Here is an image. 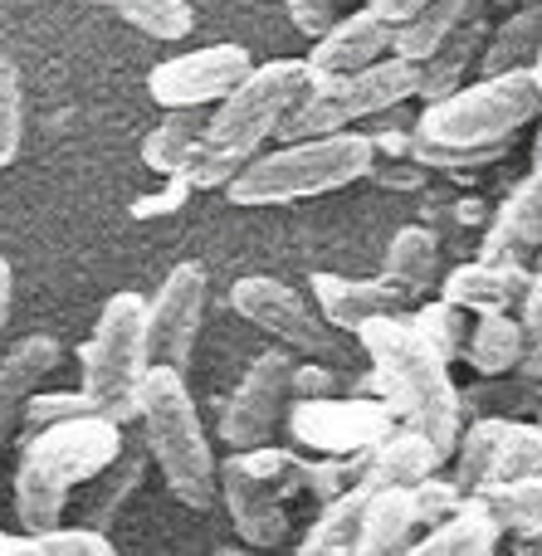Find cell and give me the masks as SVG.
Wrapping results in <instances>:
<instances>
[{
    "label": "cell",
    "instance_id": "1",
    "mask_svg": "<svg viewBox=\"0 0 542 556\" xmlns=\"http://www.w3.org/2000/svg\"><path fill=\"white\" fill-rule=\"evenodd\" d=\"M357 337H362V346H367L377 401L396 415V425L420 430L445 454L455 450L459 420H465V401H459V386L450 381L445 356L411 327V317H396V313L371 317Z\"/></svg>",
    "mask_w": 542,
    "mask_h": 556
},
{
    "label": "cell",
    "instance_id": "2",
    "mask_svg": "<svg viewBox=\"0 0 542 556\" xmlns=\"http://www.w3.org/2000/svg\"><path fill=\"white\" fill-rule=\"evenodd\" d=\"M117 454H123V425L103 415H78L29 434L15 469V518L25 522V532L59 528L68 493L78 483H93L108 464H117Z\"/></svg>",
    "mask_w": 542,
    "mask_h": 556
},
{
    "label": "cell",
    "instance_id": "3",
    "mask_svg": "<svg viewBox=\"0 0 542 556\" xmlns=\"http://www.w3.org/2000/svg\"><path fill=\"white\" fill-rule=\"evenodd\" d=\"M538 113H542V88L533 68L484 74L479 84L455 88L440 103H426V113L416 123V147L494 162V156L508 152L518 127H528Z\"/></svg>",
    "mask_w": 542,
    "mask_h": 556
},
{
    "label": "cell",
    "instance_id": "4",
    "mask_svg": "<svg viewBox=\"0 0 542 556\" xmlns=\"http://www.w3.org/2000/svg\"><path fill=\"white\" fill-rule=\"evenodd\" d=\"M377 166V147L367 132H328V137H303V142H283L279 152L250 156L225 191L235 205H289L308 201V195H328L342 186L371 176Z\"/></svg>",
    "mask_w": 542,
    "mask_h": 556
},
{
    "label": "cell",
    "instance_id": "5",
    "mask_svg": "<svg viewBox=\"0 0 542 556\" xmlns=\"http://www.w3.org/2000/svg\"><path fill=\"white\" fill-rule=\"evenodd\" d=\"M137 420L147 430V450H152L156 469H162L166 489L186 503V508L205 513L220 489V469H215L205 425L196 415V401L186 391L181 371L172 366H152L137 391Z\"/></svg>",
    "mask_w": 542,
    "mask_h": 556
},
{
    "label": "cell",
    "instance_id": "6",
    "mask_svg": "<svg viewBox=\"0 0 542 556\" xmlns=\"http://www.w3.org/2000/svg\"><path fill=\"white\" fill-rule=\"evenodd\" d=\"M84 386L78 395L88 410L103 420L123 425L137 415V391H142L147 371V303L137 293H113L98 313V327L84 346Z\"/></svg>",
    "mask_w": 542,
    "mask_h": 556
},
{
    "label": "cell",
    "instance_id": "7",
    "mask_svg": "<svg viewBox=\"0 0 542 556\" xmlns=\"http://www.w3.org/2000/svg\"><path fill=\"white\" fill-rule=\"evenodd\" d=\"M416 88H420V64H411L401 54L377 59V64L357 68V74L313 78V88L299 98V108L283 117L279 137L283 142H303V137L348 132L352 123L381 117L391 108H401L406 98H416Z\"/></svg>",
    "mask_w": 542,
    "mask_h": 556
},
{
    "label": "cell",
    "instance_id": "8",
    "mask_svg": "<svg viewBox=\"0 0 542 556\" xmlns=\"http://www.w3.org/2000/svg\"><path fill=\"white\" fill-rule=\"evenodd\" d=\"M313 88V74L303 59H274V64H254L240 78L230 98L211 108V123H205V147L225 152L235 162H250L260 156V147L269 137H279L283 117L299 108V98Z\"/></svg>",
    "mask_w": 542,
    "mask_h": 556
},
{
    "label": "cell",
    "instance_id": "9",
    "mask_svg": "<svg viewBox=\"0 0 542 556\" xmlns=\"http://www.w3.org/2000/svg\"><path fill=\"white\" fill-rule=\"evenodd\" d=\"M289 430L303 450L328 454V459H367L391 430L396 415L381 401H293L289 405Z\"/></svg>",
    "mask_w": 542,
    "mask_h": 556
},
{
    "label": "cell",
    "instance_id": "10",
    "mask_svg": "<svg viewBox=\"0 0 542 556\" xmlns=\"http://www.w3.org/2000/svg\"><path fill=\"white\" fill-rule=\"evenodd\" d=\"M289 405H293V356L283 352L254 356V366L244 371V381L235 386V395L220 410V440L230 444V454L260 450V444H269L274 425L283 420Z\"/></svg>",
    "mask_w": 542,
    "mask_h": 556
},
{
    "label": "cell",
    "instance_id": "11",
    "mask_svg": "<svg viewBox=\"0 0 542 556\" xmlns=\"http://www.w3.org/2000/svg\"><path fill=\"white\" fill-rule=\"evenodd\" d=\"M254 68L244 45H205L191 54H176L147 74V93L162 108H215L240 88V78Z\"/></svg>",
    "mask_w": 542,
    "mask_h": 556
},
{
    "label": "cell",
    "instance_id": "12",
    "mask_svg": "<svg viewBox=\"0 0 542 556\" xmlns=\"http://www.w3.org/2000/svg\"><path fill=\"white\" fill-rule=\"evenodd\" d=\"M230 307L244 317V323H254L260 332H269L274 342L293 346V352H303V356H332L338 352L328 323H318L313 307L303 303L289 283H274V278L250 274L230 288Z\"/></svg>",
    "mask_w": 542,
    "mask_h": 556
},
{
    "label": "cell",
    "instance_id": "13",
    "mask_svg": "<svg viewBox=\"0 0 542 556\" xmlns=\"http://www.w3.org/2000/svg\"><path fill=\"white\" fill-rule=\"evenodd\" d=\"M205 317V269L201 264H176L156 298L147 303V362L181 371L201 337Z\"/></svg>",
    "mask_w": 542,
    "mask_h": 556
},
{
    "label": "cell",
    "instance_id": "14",
    "mask_svg": "<svg viewBox=\"0 0 542 556\" xmlns=\"http://www.w3.org/2000/svg\"><path fill=\"white\" fill-rule=\"evenodd\" d=\"M391 45H396V25L367 5V10H352V15L332 20L328 35L313 39V54L303 64H308L313 78H338V74H357V68L387 59Z\"/></svg>",
    "mask_w": 542,
    "mask_h": 556
},
{
    "label": "cell",
    "instance_id": "15",
    "mask_svg": "<svg viewBox=\"0 0 542 556\" xmlns=\"http://www.w3.org/2000/svg\"><path fill=\"white\" fill-rule=\"evenodd\" d=\"M220 498L230 508V522L240 532V542L250 547H279L289 538V513H283V498L274 489H264L250 469L240 464V454L220 464Z\"/></svg>",
    "mask_w": 542,
    "mask_h": 556
},
{
    "label": "cell",
    "instance_id": "16",
    "mask_svg": "<svg viewBox=\"0 0 542 556\" xmlns=\"http://www.w3.org/2000/svg\"><path fill=\"white\" fill-rule=\"evenodd\" d=\"M59 366V342L45 332L15 342L5 356H0V454L10 450L20 420H25V401L39 391L49 371Z\"/></svg>",
    "mask_w": 542,
    "mask_h": 556
},
{
    "label": "cell",
    "instance_id": "17",
    "mask_svg": "<svg viewBox=\"0 0 542 556\" xmlns=\"http://www.w3.org/2000/svg\"><path fill=\"white\" fill-rule=\"evenodd\" d=\"M528 254H542V156H533V172L499 205L494 225L484 235V260L518 264Z\"/></svg>",
    "mask_w": 542,
    "mask_h": 556
},
{
    "label": "cell",
    "instance_id": "18",
    "mask_svg": "<svg viewBox=\"0 0 542 556\" xmlns=\"http://www.w3.org/2000/svg\"><path fill=\"white\" fill-rule=\"evenodd\" d=\"M524 293H528L524 264H508V260L459 264V269H450L445 283H440V298L465 307V313H508L514 303H524Z\"/></svg>",
    "mask_w": 542,
    "mask_h": 556
},
{
    "label": "cell",
    "instance_id": "19",
    "mask_svg": "<svg viewBox=\"0 0 542 556\" xmlns=\"http://www.w3.org/2000/svg\"><path fill=\"white\" fill-rule=\"evenodd\" d=\"M313 298H318V313L328 327L342 332H362L371 317L396 313L401 298L391 293L381 278H342V274H313Z\"/></svg>",
    "mask_w": 542,
    "mask_h": 556
},
{
    "label": "cell",
    "instance_id": "20",
    "mask_svg": "<svg viewBox=\"0 0 542 556\" xmlns=\"http://www.w3.org/2000/svg\"><path fill=\"white\" fill-rule=\"evenodd\" d=\"M416 503H411V489H396V483H377V493L367 498V513H362L357 528V547L352 556H401L416 538Z\"/></svg>",
    "mask_w": 542,
    "mask_h": 556
},
{
    "label": "cell",
    "instance_id": "21",
    "mask_svg": "<svg viewBox=\"0 0 542 556\" xmlns=\"http://www.w3.org/2000/svg\"><path fill=\"white\" fill-rule=\"evenodd\" d=\"M484 39H489V25L484 15H469L465 25L455 29V35L445 39V45L436 49V54L420 64V88L416 98H426V103H440L445 93H455V88H465V74L469 64H479V54H484Z\"/></svg>",
    "mask_w": 542,
    "mask_h": 556
},
{
    "label": "cell",
    "instance_id": "22",
    "mask_svg": "<svg viewBox=\"0 0 542 556\" xmlns=\"http://www.w3.org/2000/svg\"><path fill=\"white\" fill-rule=\"evenodd\" d=\"M499 538H504V528L494 522V513H489L479 498H469L455 518L430 528L426 538L411 542L401 556H494Z\"/></svg>",
    "mask_w": 542,
    "mask_h": 556
},
{
    "label": "cell",
    "instance_id": "23",
    "mask_svg": "<svg viewBox=\"0 0 542 556\" xmlns=\"http://www.w3.org/2000/svg\"><path fill=\"white\" fill-rule=\"evenodd\" d=\"M377 473H362L357 483H352L342 498L323 503V518L308 528V538H303L299 556H352L357 547V528H362V513H367V498L377 493Z\"/></svg>",
    "mask_w": 542,
    "mask_h": 556
},
{
    "label": "cell",
    "instance_id": "24",
    "mask_svg": "<svg viewBox=\"0 0 542 556\" xmlns=\"http://www.w3.org/2000/svg\"><path fill=\"white\" fill-rule=\"evenodd\" d=\"M475 10H479V0H420V5L396 25V45H391V54L411 59V64H426V59L436 54V49L445 45Z\"/></svg>",
    "mask_w": 542,
    "mask_h": 556
},
{
    "label": "cell",
    "instance_id": "25",
    "mask_svg": "<svg viewBox=\"0 0 542 556\" xmlns=\"http://www.w3.org/2000/svg\"><path fill=\"white\" fill-rule=\"evenodd\" d=\"M445 459H450V454L440 450V444H430L420 430H411V425H396V430H391L387 440H381L377 450L367 454V469L377 473L381 483L411 489V483L430 479V473H436Z\"/></svg>",
    "mask_w": 542,
    "mask_h": 556
},
{
    "label": "cell",
    "instance_id": "26",
    "mask_svg": "<svg viewBox=\"0 0 542 556\" xmlns=\"http://www.w3.org/2000/svg\"><path fill=\"white\" fill-rule=\"evenodd\" d=\"M436 260H440V240L426 230V225H406V230L391 235L387 244V278L381 283L396 298H426L430 283H436Z\"/></svg>",
    "mask_w": 542,
    "mask_h": 556
},
{
    "label": "cell",
    "instance_id": "27",
    "mask_svg": "<svg viewBox=\"0 0 542 556\" xmlns=\"http://www.w3.org/2000/svg\"><path fill=\"white\" fill-rule=\"evenodd\" d=\"M205 123H211L205 108H166V117L142 142V162L152 166L156 176H181L191 152L205 142Z\"/></svg>",
    "mask_w": 542,
    "mask_h": 556
},
{
    "label": "cell",
    "instance_id": "28",
    "mask_svg": "<svg viewBox=\"0 0 542 556\" xmlns=\"http://www.w3.org/2000/svg\"><path fill=\"white\" fill-rule=\"evenodd\" d=\"M542 49V0L518 5L494 35L484 39V54H479V74H514V68H533Z\"/></svg>",
    "mask_w": 542,
    "mask_h": 556
},
{
    "label": "cell",
    "instance_id": "29",
    "mask_svg": "<svg viewBox=\"0 0 542 556\" xmlns=\"http://www.w3.org/2000/svg\"><path fill=\"white\" fill-rule=\"evenodd\" d=\"M465 356L479 376H508L524 362V327L514 313H479V323L469 327Z\"/></svg>",
    "mask_w": 542,
    "mask_h": 556
},
{
    "label": "cell",
    "instance_id": "30",
    "mask_svg": "<svg viewBox=\"0 0 542 556\" xmlns=\"http://www.w3.org/2000/svg\"><path fill=\"white\" fill-rule=\"evenodd\" d=\"M494 522L514 538H542V473L533 479H518V483H504V489H489V493H475Z\"/></svg>",
    "mask_w": 542,
    "mask_h": 556
},
{
    "label": "cell",
    "instance_id": "31",
    "mask_svg": "<svg viewBox=\"0 0 542 556\" xmlns=\"http://www.w3.org/2000/svg\"><path fill=\"white\" fill-rule=\"evenodd\" d=\"M0 556H117V547L93 528H49L25 538L0 532Z\"/></svg>",
    "mask_w": 542,
    "mask_h": 556
},
{
    "label": "cell",
    "instance_id": "32",
    "mask_svg": "<svg viewBox=\"0 0 542 556\" xmlns=\"http://www.w3.org/2000/svg\"><path fill=\"white\" fill-rule=\"evenodd\" d=\"M113 10L127 20L133 29H142V35L152 39H186L196 25V10L186 5V0H113Z\"/></svg>",
    "mask_w": 542,
    "mask_h": 556
},
{
    "label": "cell",
    "instance_id": "33",
    "mask_svg": "<svg viewBox=\"0 0 542 556\" xmlns=\"http://www.w3.org/2000/svg\"><path fill=\"white\" fill-rule=\"evenodd\" d=\"M137 479H142V464L127 459V450H123V454H117V464H108V469L93 479V498H88V522H84V528L103 532L108 522L117 518V508L133 498Z\"/></svg>",
    "mask_w": 542,
    "mask_h": 556
},
{
    "label": "cell",
    "instance_id": "34",
    "mask_svg": "<svg viewBox=\"0 0 542 556\" xmlns=\"http://www.w3.org/2000/svg\"><path fill=\"white\" fill-rule=\"evenodd\" d=\"M411 327H416V332L426 337L440 356H445V362L465 356V342H469V313H465V307L436 298V303H426L416 317H411Z\"/></svg>",
    "mask_w": 542,
    "mask_h": 556
},
{
    "label": "cell",
    "instance_id": "35",
    "mask_svg": "<svg viewBox=\"0 0 542 556\" xmlns=\"http://www.w3.org/2000/svg\"><path fill=\"white\" fill-rule=\"evenodd\" d=\"M240 464L264 483V489L279 493V498L299 493V489H303V479H308V464H303L293 450H279V444H260V450H244V454H240Z\"/></svg>",
    "mask_w": 542,
    "mask_h": 556
},
{
    "label": "cell",
    "instance_id": "36",
    "mask_svg": "<svg viewBox=\"0 0 542 556\" xmlns=\"http://www.w3.org/2000/svg\"><path fill=\"white\" fill-rule=\"evenodd\" d=\"M20 137H25V93H20V68L10 49L0 45V166L15 162Z\"/></svg>",
    "mask_w": 542,
    "mask_h": 556
},
{
    "label": "cell",
    "instance_id": "37",
    "mask_svg": "<svg viewBox=\"0 0 542 556\" xmlns=\"http://www.w3.org/2000/svg\"><path fill=\"white\" fill-rule=\"evenodd\" d=\"M411 503H416V522L420 528H440V522H450L459 508H465V489H459L455 479H420V483H411Z\"/></svg>",
    "mask_w": 542,
    "mask_h": 556
},
{
    "label": "cell",
    "instance_id": "38",
    "mask_svg": "<svg viewBox=\"0 0 542 556\" xmlns=\"http://www.w3.org/2000/svg\"><path fill=\"white\" fill-rule=\"evenodd\" d=\"M362 473H367V459H328V454H318V459L308 464L303 489H308L318 503H332V498H342V493H348Z\"/></svg>",
    "mask_w": 542,
    "mask_h": 556
},
{
    "label": "cell",
    "instance_id": "39",
    "mask_svg": "<svg viewBox=\"0 0 542 556\" xmlns=\"http://www.w3.org/2000/svg\"><path fill=\"white\" fill-rule=\"evenodd\" d=\"M518 327H524V362H518V371L533 376V381H542V260H538V274L528 278Z\"/></svg>",
    "mask_w": 542,
    "mask_h": 556
},
{
    "label": "cell",
    "instance_id": "40",
    "mask_svg": "<svg viewBox=\"0 0 542 556\" xmlns=\"http://www.w3.org/2000/svg\"><path fill=\"white\" fill-rule=\"evenodd\" d=\"M78 415H93L88 410V401L78 391H49V395H29L25 401V420L20 425H29V434L35 430H49V425H64V420H78Z\"/></svg>",
    "mask_w": 542,
    "mask_h": 556
},
{
    "label": "cell",
    "instance_id": "41",
    "mask_svg": "<svg viewBox=\"0 0 542 556\" xmlns=\"http://www.w3.org/2000/svg\"><path fill=\"white\" fill-rule=\"evenodd\" d=\"M289 5V20L299 25V35L318 39L328 35V25L338 20V0H283Z\"/></svg>",
    "mask_w": 542,
    "mask_h": 556
},
{
    "label": "cell",
    "instance_id": "42",
    "mask_svg": "<svg viewBox=\"0 0 542 556\" xmlns=\"http://www.w3.org/2000/svg\"><path fill=\"white\" fill-rule=\"evenodd\" d=\"M162 191H152V195H142V201L133 205V215L137 220H147V215H172V211H181L186 205V195H191V186L181 181V176H162Z\"/></svg>",
    "mask_w": 542,
    "mask_h": 556
},
{
    "label": "cell",
    "instance_id": "43",
    "mask_svg": "<svg viewBox=\"0 0 542 556\" xmlns=\"http://www.w3.org/2000/svg\"><path fill=\"white\" fill-rule=\"evenodd\" d=\"M323 395H332L328 366H293V401H323Z\"/></svg>",
    "mask_w": 542,
    "mask_h": 556
},
{
    "label": "cell",
    "instance_id": "44",
    "mask_svg": "<svg viewBox=\"0 0 542 556\" xmlns=\"http://www.w3.org/2000/svg\"><path fill=\"white\" fill-rule=\"evenodd\" d=\"M416 5H420V0H371V10H377L381 20H391V25H401V20H406Z\"/></svg>",
    "mask_w": 542,
    "mask_h": 556
},
{
    "label": "cell",
    "instance_id": "45",
    "mask_svg": "<svg viewBox=\"0 0 542 556\" xmlns=\"http://www.w3.org/2000/svg\"><path fill=\"white\" fill-rule=\"evenodd\" d=\"M10 293H15V274L0 260V332H5V317H10Z\"/></svg>",
    "mask_w": 542,
    "mask_h": 556
},
{
    "label": "cell",
    "instance_id": "46",
    "mask_svg": "<svg viewBox=\"0 0 542 556\" xmlns=\"http://www.w3.org/2000/svg\"><path fill=\"white\" fill-rule=\"evenodd\" d=\"M518 556H542V538H518Z\"/></svg>",
    "mask_w": 542,
    "mask_h": 556
},
{
    "label": "cell",
    "instance_id": "47",
    "mask_svg": "<svg viewBox=\"0 0 542 556\" xmlns=\"http://www.w3.org/2000/svg\"><path fill=\"white\" fill-rule=\"evenodd\" d=\"M533 78H538V88H542V49H538V59H533Z\"/></svg>",
    "mask_w": 542,
    "mask_h": 556
},
{
    "label": "cell",
    "instance_id": "48",
    "mask_svg": "<svg viewBox=\"0 0 542 556\" xmlns=\"http://www.w3.org/2000/svg\"><path fill=\"white\" fill-rule=\"evenodd\" d=\"M74 5H108L113 10V0H74Z\"/></svg>",
    "mask_w": 542,
    "mask_h": 556
},
{
    "label": "cell",
    "instance_id": "49",
    "mask_svg": "<svg viewBox=\"0 0 542 556\" xmlns=\"http://www.w3.org/2000/svg\"><path fill=\"white\" fill-rule=\"evenodd\" d=\"M215 556H244V552H235V547H225V552H215Z\"/></svg>",
    "mask_w": 542,
    "mask_h": 556
},
{
    "label": "cell",
    "instance_id": "50",
    "mask_svg": "<svg viewBox=\"0 0 542 556\" xmlns=\"http://www.w3.org/2000/svg\"><path fill=\"white\" fill-rule=\"evenodd\" d=\"M494 5H518V0H494Z\"/></svg>",
    "mask_w": 542,
    "mask_h": 556
},
{
    "label": "cell",
    "instance_id": "51",
    "mask_svg": "<svg viewBox=\"0 0 542 556\" xmlns=\"http://www.w3.org/2000/svg\"><path fill=\"white\" fill-rule=\"evenodd\" d=\"M533 156H542V132H538V152H533Z\"/></svg>",
    "mask_w": 542,
    "mask_h": 556
}]
</instances>
